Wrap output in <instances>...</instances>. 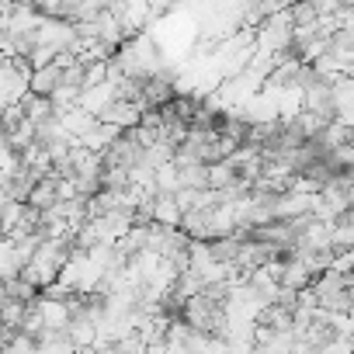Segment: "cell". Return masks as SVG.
<instances>
[{
  "label": "cell",
  "instance_id": "1",
  "mask_svg": "<svg viewBox=\"0 0 354 354\" xmlns=\"http://www.w3.org/2000/svg\"><path fill=\"white\" fill-rule=\"evenodd\" d=\"M70 254H73V243H63V240H42L39 243V250L32 254V261L21 268V281L25 285H32L35 292H42V288H49L56 278H59V271H63V264L70 261Z\"/></svg>",
  "mask_w": 354,
  "mask_h": 354
},
{
  "label": "cell",
  "instance_id": "2",
  "mask_svg": "<svg viewBox=\"0 0 354 354\" xmlns=\"http://www.w3.org/2000/svg\"><path fill=\"white\" fill-rule=\"evenodd\" d=\"M32 306H35V313H39V319H42L46 330H66V326H70V306H66V302H59V299H42V295H39Z\"/></svg>",
  "mask_w": 354,
  "mask_h": 354
},
{
  "label": "cell",
  "instance_id": "3",
  "mask_svg": "<svg viewBox=\"0 0 354 354\" xmlns=\"http://www.w3.org/2000/svg\"><path fill=\"white\" fill-rule=\"evenodd\" d=\"M118 136H122L118 129L94 122V129H91V132H84V136L77 139V146H80V149H87V153H94V156H104V153L111 149V142H115Z\"/></svg>",
  "mask_w": 354,
  "mask_h": 354
},
{
  "label": "cell",
  "instance_id": "4",
  "mask_svg": "<svg viewBox=\"0 0 354 354\" xmlns=\"http://www.w3.org/2000/svg\"><path fill=\"white\" fill-rule=\"evenodd\" d=\"M149 226H160V230H177L181 226V209L174 205L170 195H156L153 205H149Z\"/></svg>",
  "mask_w": 354,
  "mask_h": 354
},
{
  "label": "cell",
  "instance_id": "5",
  "mask_svg": "<svg viewBox=\"0 0 354 354\" xmlns=\"http://www.w3.org/2000/svg\"><path fill=\"white\" fill-rule=\"evenodd\" d=\"M111 101H115V87H111V84L104 80L101 87L80 91V101H77V108H80V111H87V115H91V118L97 122V115H101V111H104V108H108Z\"/></svg>",
  "mask_w": 354,
  "mask_h": 354
},
{
  "label": "cell",
  "instance_id": "6",
  "mask_svg": "<svg viewBox=\"0 0 354 354\" xmlns=\"http://www.w3.org/2000/svg\"><path fill=\"white\" fill-rule=\"evenodd\" d=\"M25 205L35 209V212H53V209L59 205V202H56V174L42 177V181L32 188V195L25 198Z\"/></svg>",
  "mask_w": 354,
  "mask_h": 354
},
{
  "label": "cell",
  "instance_id": "7",
  "mask_svg": "<svg viewBox=\"0 0 354 354\" xmlns=\"http://www.w3.org/2000/svg\"><path fill=\"white\" fill-rule=\"evenodd\" d=\"M56 122L63 125V132L77 142L84 132H91L94 129V118L87 115V111H80V108H70V111H63V115H56Z\"/></svg>",
  "mask_w": 354,
  "mask_h": 354
},
{
  "label": "cell",
  "instance_id": "8",
  "mask_svg": "<svg viewBox=\"0 0 354 354\" xmlns=\"http://www.w3.org/2000/svg\"><path fill=\"white\" fill-rule=\"evenodd\" d=\"M59 80H63V73H59L56 66L35 70V73L28 77V94H35V97H49V94L59 87Z\"/></svg>",
  "mask_w": 354,
  "mask_h": 354
},
{
  "label": "cell",
  "instance_id": "9",
  "mask_svg": "<svg viewBox=\"0 0 354 354\" xmlns=\"http://www.w3.org/2000/svg\"><path fill=\"white\" fill-rule=\"evenodd\" d=\"M205 174H209V192H226V188H233V185H236V167H233L230 160L209 163V167H205Z\"/></svg>",
  "mask_w": 354,
  "mask_h": 354
},
{
  "label": "cell",
  "instance_id": "10",
  "mask_svg": "<svg viewBox=\"0 0 354 354\" xmlns=\"http://www.w3.org/2000/svg\"><path fill=\"white\" fill-rule=\"evenodd\" d=\"M21 111H25V122H32L35 129H39L42 122L53 118V104H49V97H35V94H25V97H21Z\"/></svg>",
  "mask_w": 354,
  "mask_h": 354
},
{
  "label": "cell",
  "instance_id": "11",
  "mask_svg": "<svg viewBox=\"0 0 354 354\" xmlns=\"http://www.w3.org/2000/svg\"><path fill=\"white\" fill-rule=\"evenodd\" d=\"M351 243H354V226L347 212V216H337L330 226V250H351Z\"/></svg>",
  "mask_w": 354,
  "mask_h": 354
},
{
  "label": "cell",
  "instance_id": "12",
  "mask_svg": "<svg viewBox=\"0 0 354 354\" xmlns=\"http://www.w3.org/2000/svg\"><path fill=\"white\" fill-rule=\"evenodd\" d=\"M153 188H156V195L181 192V181H177V167H174V163H160V167L153 170Z\"/></svg>",
  "mask_w": 354,
  "mask_h": 354
},
{
  "label": "cell",
  "instance_id": "13",
  "mask_svg": "<svg viewBox=\"0 0 354 354\" xmlns=\"http://www.w3.org/2000/svg\"><path fill=\"white\" fill-rule=\"evenodd\" d=\"M66 337H70L73 351H87V347H94V337H97V330H94L91 323H84V319H70V326H66Z\"/></svg>",
  "mask_w": 354,
  "mask_h": 354
},
{
  "label": "cell",
  "instance_id": "14",
  "mask_svg": "<svg viewBox=\"0 0 354 354\" xmlns=\"http://www.w3.org/2000/svg\"><path fill=\"white\" fill-rule=\"evenodd\" d=\"M18 274H21V268L15 264V243L0 236V281H11Z\"/></svg>",
  "mask_w": 354,
  "mask_h": 354
},
{
  "label": "cell",
  "instance_id": "15",
  "mask_svg": "<svg viewBox=\"0 0 354 354\" xmlns=\"http://www.w3.org/2000/svg\"><path fill=\"white\" fill-rule=\"evenodd\" d=\"M32 142H35V125H32V122H21V125L8 136V149H15L18 156H21Z\"/></svg>",
  "mask_w": 354,
  "mask_h": 354
},
{
  "label": "cell",
  "instance_id": "16",
  "mask_svg": "<svg viewBox=\"0 0 354 354\" xmlns=\"http://www.w3.org/2000/svg\"><path fill=\"white\" fill-rule=\"evenodd\" d=\"M111 63V59H108ZM108 63H87L84 66V77H80V91H91V87H101L108 80Z\"/></svg>",
  "mask_w": 354,
  "mask_h": 354
},
{
  "label": "cell",
  "instance_id": "17",
  "mask_svg": "<svg viewBox=\"0 0 354 354\" xmlns=\"http://www.w3.org/2000/svg\"><path fill=\"white\" fill-rule=\"evenodd\" d=\"M25 122V111H21V104H11V108H4L0 111V129H4V136H11L18 125Z\"/></svg>",
  "mask_w": 354,
  "mask_h": 354
},
{
  "label": "cell",
  "instance_id": "18",
  "mask_svg": "<svg viewBox=\"0 0 354 354\" xmlns=\"http://www.w3.org/2000/svg\"><path fill=\"white\" fill-rule=\"evenodd\" d=\"M4 351H8V354H35V340L25 337V333H15V337L4 344Z\"/></svg>",
  "mask_w": 354,
  "mask_h": 354
},
{
  "label": "cell",
  "instance_id": "19",
  "mask_svg": "<svg viewBox=\"0 0 354 354\" xmlns=\"http://www.w3.org/2000/svg\"><path fill=\"white\" fill-rule=\"evenodd\" d=\"M8 142V136H4V129H0V146H4Z\"/></svg>",
  "mask_w": 354,
  "mask_h": 354
},
{
  "label": "cell",
  "instance_id": "20",
  "mask_svg": "<svg viewBox=\"0 0 354 354\" xmlns=\"http://www.w3.org/2000/svg\"><path fill=\"white\" fill-rule=\"evenodd\" d=\"M73 354H94V351H91V347H87V351H73Z\"/></svg>",
  "mask_w": 354,
  "mask_h": 354
}]
</instances>
